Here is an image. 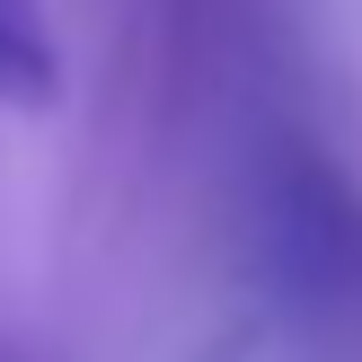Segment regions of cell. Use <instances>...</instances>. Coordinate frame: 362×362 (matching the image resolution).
Returning a JSON list of instances; mask_svg holds the SVG:
<instances>
[{
	"label": "cell",
	"instance_id": "1",
	"mask_svg": "<svg viewBox=\"0 0 362 362\" xmlns=\"http://www.w3.org/2000/svg\"><path fill=\"white\" fill-rule=\"evenodd\" d=\"M247 265L283 336L318 362H362V177L283 133L247 177Z\"/></svg>",
	"mask_w": 362,
	"mask_h": 362
},
{
	"label": "cell",
	"instance_id": "2",
	"mask_svg": "<svg viewBox=\"0 0 362 362\" xmlns=\"http://www.w3.org/2000/svg\"><path fill=\"white\" fill-rule=\"evenodd\" d=\"M71 88L62 35H53L45 0H0V106L9 115H53Z\"/></svg>",
	"mask_w": 362,
	"mask_h": 362
}]
</instances>
